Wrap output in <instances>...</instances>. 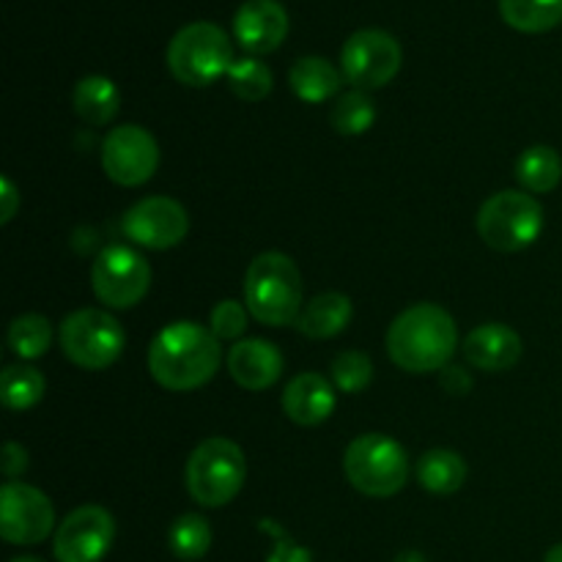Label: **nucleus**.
I'll use <instances>...</instances> for the list:
<instances>
[{
    "mask_svg": "<svg viewBox=\"0 0 562 562\" xmlns=\"http://www.w3.org/2000/svg\"><path fill=\"white\" fill-rule=\"evenodd\" d=\"M417 481L431 494H456L467 481V464L453 450H428L417 461Z\"/></svg>",
    "mask_w": 562,
    "mask_h": 562,
    "instance_id": "4be33fe9",
    "label": "nucleus"
},
{
    "mask_svg": "<svg viewBox=\"0 0 562 562\" xmlns=\"http://www.w3.org/2000/svg\"><path fill=\"white\" fill-rule=\"evenodd\" d=\"M49 344H53V327L38 313H25V316H16L11 322L9 349L20 360H38V357L47 355Z\"/></svg>",
    "mask_w": 562,
    "mask_h": 562,
    "instance_id": "a878e982",
    "label": "nucleus"
},
{
    "mask_svg": "<svg viewBox=\"0 0 562 562\" xmlns=\"http://www.w3.org/2000/svg\"><path fill=\"white\" fill-rule=\"evenodd\" d=\"M543 562H562V543H558V547L549 549L547 558H543Z\"/></svg>",
    "mask_w": 562,
    "mask_h": 562,
    "instance_id": "e433bc0d",
    "label": "nucleus"
},
{
    "mask_svg": "<svg viewBox=\"0 0 562 562\" xmlns=\"http://www.w3.org/2000/svg\"><path fill=\"white\" fill-rule=\"evenodd\" d=\"M283 412L296 426H318L335 412V390L327 376L305 371L285 384Z\"/></svg>",
    "mask_w": 562,
    "mask_h": 562,
    "instance_id": "a211bd4d",
    "label": "nucleus"
},
{
    "mask_svg": "<svg viewBox=\"0 0 562 562\" xmlns=\"http://www.w3.org/2000/svg\"><path fill=\"white\" fill-rule=\"evenodd\" d=\"M261 530L272 532L274 536V552L267 562H313L311 552H307V549H302L300 543L291 541L289 532L280 530L274 521H261Z\"/></svg>",
    "mask_w": 562,
    "mask_h": 562,
    "instance_id": "2f4dec72",
    "label": "nucleus"
},
{
    "mask_svg": "<svg viewBox=\"0 0 562 562\" xmlns=\"http://www.w3.org/2000/svg\"><path fill=\"white\" fill-rule=\"evenodd\" d=\"M395 562H426V558H423L420 552H404L395 558Z\"/></svg>",
    "mask_w": 562,
    "mask_h": 562,
    "instance_id": "c9c22d12",
    "label": "nucleus"
},
{
    "mask_svg": "<svg viewBox=\"0 0 562 562\" xmlns=\"http://www.w3.org/2000/svg\"><path fill=\"white\" fill-rule=\"evenodd\" d=\"M102 168L121 187H140L157 173L159 146L148 130L124 124L110 130L102 143Z\"/></svg>",
    "mask_w": 562,
    "mask_h": 562,
    "instance_id": "9b49d317",
    "label": "nucleus"
},
{
    "mask_svg": "<svg viewBox=\"0 0 562 562\" xmlns=\"http://www.w3.org/2000/svg\"><path fill=\"white\" fill-rule=\"evenodd\" d=\"M91 285L102 305L113 307V311H126V307H135L148 294L151 267L132 247H108L93 261Z\"/></svg>",
    "mask_w": 562,
    "mask_h": 562,
    "instance_id": "9d476101",
    "label": "nucleus"
},
{
    "mask_svg": "<svg viewBox=\"0 0 562 562\" xmlns=\"http://www.w3.org/2000/svg\"><path fill=\"white\" fill-rule=\"evenodd\" d=\"M170 552L176 554L179 560H201L206 558L209 547H212V527L203 516L198 514H184L173 521L170 527Z\"/></svg>",
    "mask_w": 562,
    "mask_h": 562,
    "instance_id": "cd10ccee",
    "label": "nucleus"
},
{
    "mask_svg": "<svg viewBox=\"0 0 562 562\" xmlns=\"http://www.w3.org/2000/svg\"><path fill=\"white\" fill-rule=\"evenodd\" d=\"M521 351L525 346L519 333H514L508 324H481L464 338L467 362L488 373L510 371L521 360Z\"/></svg>",
    "mask_w": 562,
    "mask_h": 562,
    "instance_id": "f3484780",
    "label": "nucleus"
},
{
    "mask_svg": "<svg viewBox=\"0 0 562 562\" xmlns=\"http://www.w3.org/2000/svg\"><path fill=\"white\" fill-rule=\"evenodd\" d=\"M245 305L267 327H289L302 313V274L285 252H261L245 278Z\"/></svg>",
    "mask_w": 562,
    "mask_h": 562,
    "instance_id": "7ed1b4c3",
    "label": "nucleus"
},
{
    "mask_svg": "<svg viewBox=\"0 0 562 562\" xmlns=\"http://www.w3.org/2000/svg\"><path fill=\"white\" fill-rule=\"evenodd\" d=\"M44 390H47V382L31 366H9L3 371V379H0V398L14 412H25L36 406L44 398Z\"/></svg>",
    "mask_w": 562,
    "mask_h": 562,
    "instance_id": "393cba45",
    "label": "nucleus"
},
{
    "mask_svg": "<svg viewBox=\"0 0 562 562\" xmlns=\"http://www.w3.org/2000/svg\"><path fill=\"white\" fill-rule=\"evenodd\" d=\"M439 382H442L445 393H450V395H467L472 390V376L459 366L442 368V376H439Z\"/></svg>",
    "mask_w": 562,
    "mask_h": 562,
    "instance_id": "72a5a7b5",
    "label": "nucleus"
},
{
    "mask_svg": "<svg viewBox=\"0 0 562 562\" xmlns=\"http://www.w3.org/2000/svg\"><path fill=\"white\" fill-rule=\"evenodd\" d=\"M220 368V338L195 322H173L148 346V371L170 393L203 387Z\"/></svg>",
    "mask_w": 562,
    "mask_h": 562,
    "instance_id": "f257e3e1",
    "label": "nucleus"
},
{
    "mask_svg": "<svg viewBox=\"0 0 562 562\" xmlns=\"http://www.w3.org/2000/svg\"><path fill=\"white\" fill-rule=\"evenodd\" d=\"M55 508L49 497L27 483L9 481L0 488V536L16 547L42 543L53 532Z\"/></svg>",
    "mask_w": 562,
    "mask_h": 562,
    "instance_id": "f8f14e48",
    "label": "nucleus"
},
{
    "mask_svg": "<svg viewBox=\"0 0 562 562\" xmlns=\"http://www.w3.org/2000/svg\"><path fill=\"white\" fill-rule=\"evenodd\" d=\"M187 231H190V217L184 206L168 195L143 198L124 214V234L148 250L176 247L184 241Z\"/></svg>",
    "mask_w": 562,
    "mask_h": 562,
    "instance_id": "4468645a",
    "label": "nucleus"
},
{
    "mask_svg": "<svg viewBox=\"0 0 562 562\" xmlns=\"http://www.w3.org/2000/svg\"><path fill=\"white\" fill-rule=\"evenodd\" d=\"M456 349H459V329L453 316L434 302L406 307L390 324L387 355L406 373L442 371Z\"/></svg>",
    "mask_w": 562,
    "mask_h": 562,
    "instance_id": "f03ea898",
    "label": "nucleus"
},
{
    "mask_svg": "<svg viewBox=\"0 0 562 562\" xmlns=\"http://www.w3.org/2000/svg\"><path fill=\"white\" fill-rule=\"evenodd\" d=\"M398 38L379 27H362L346 38L340 49V71L357 91H376L384 88L401 71Z\"/></svg>",
    "mask_w": 562,
    "mask_h": 562,
    "instance_id": "1a4fd4ad",
    "label": "nucleus"
},
{
    "mask_svg": "<svg viewBox=\"0 0 562 562\" xmlns=\"http://www.w3.org/2000/svg\"><path fill=\"white\" fill-rule=\"evenodd\" d=\"M228 371L239 387L250 393L269 390L283 376V355L272 340L247 338L228 351Z\"/></svg>",
    "mask_w": 562,
    "mask_h": 562,
    "instance_id": "dca6fc26",
    "label": "nucleus"
},
{
    "mask_svg": "<svg viewBox=\"0 0 562 562\" xmlns=\"http://www.w3.org/2000/svg\"><path fill=\"white\" fill-rule=\"evenodd\" d=\"M245 453L225 437L203 439L187 461V488L203 508H223L245 486Z\"/></svg>",
    "mask_w": 562,
    "mask_h": 562,
    "instance_id": "39448f33",
    "label": "nucleus"
},
{
    "mask_svg": "<svg viewBox=\"0 0 562 562\" xmlns=\"http://www.w3.org/2000/svg\"><path fill=\"white\" fill-rule=\"evenodd\" d=\"M247 329V313L241 307V302L236 300H223L214 305L212 311V333L220 340H236L241 338Z\"/></svg>",
    "mask_w": 562,
    "mask_h": 562,
    "instance_id": "7c9ffc66",
    "label": "nucleus"
},
{
    "mask_svg": "<svg viewBox=\"0 0 562 562\" xmlns=\"http://www.w3.org/2000/svg\"><path fill=\"white\" fill-rule=\"evenodd\" d=\"M0 201H3V217H0V223L9 225L14 220L16 206H20V195H16V187L11 184L9 176L0 179Z\"/></svg>",
    "mask_w": 562,
    "mask_h": 562,
    "instance_id": "f704fd0d",
    "label": "nucleus"
},
{
    "mask_svg": "<svg viewBox=\"0 0 562 562\" xmlns=\"http://www.w3.org/2000/svg\"><path fill=\"white\" fill-rule=\"evenodd\" d=\"M376 121V108H373L371 97L366 91H349L344 97H338V102L329 110V124H333L335 132L346 137L366 135L368 130Z\"/></svg>",
    "mask_w": 562,
    "mask_h": 562,
    "instance_id": "bb28decb",
    "label": "nucleus"
},
{
    "mask_svg": "<svg viewBox=\"0 0 562 562\" xmlns=\"http://www.w3.org/2000/svg\"><path fill=\"white\" fill-rule=\"evenodd\" d=\"M351 316H355V307H351L349 296L338 294V291H327V294L313 296L302 307L300 318H296V329L313 340H327L344 333Z\"/></svg>",
    "mask_w": 562,
    "mask_h": 562,
    "instance_id": "6ab92c4d",
    "label": "nucleus"
},
{
    "mask_svg": "<svg viewBox=\"0 0 562 562\" xmlns=\"http://www.w3.org/2000/svg\"><path fill=\"white\" fill-rule=\"evenodd\" d=\"M225 77H228L231 91L239 99H245V102H261L263 97L272 93L274 86L272 69L263 60L252 58V55L250 58L234 60V66H231Z\"/></svg>",
    "mask_w": 562,
    "mask_h": 562,
    "instance_id": "c85d7f7f",
    "label": "nucleus"
},
{
    "mask_svg": "<svg viewBox=\"0 0 562 562\" xmlns=\"http://www.w3.org/2000/svg\"><path fill=\"white\" fill-rule=\"evenodd\" d=\"M0 467H3V475L9 477V481H16V477L27 470V450L16 442H5Z\"/></svg>",
    "mask_w": 562,
    "mask_h": 562,
    "instance_id": "473e14b6",
    "label": "nucleus"
},
{
    "mask_svg": "<svg viewBox=\"0 0 562 562\" xmlns=\"http://www.w3.org/2000/svg\"><path fill=\"white\" fill-rule=\"evenodd\" d=\"M115 521L102 505H82L60 521L55 532V560L99 562L113 547Z\"/></svg>",
    "mask_w": 562,
    "mask_h": 562,
    "instance_id": "ddd939ff",
    "label": "nucleus"
},
{
    "mask_svg": "<svg viewBox=\"0 0 562 562\" xmlns=\"http://www.w3.org/2000/svg\"><path fill=\"white\" fill-rule=\"evenodd\" d=\"M234 36L245 53L269 55L289 36V14L278 0H247L234 16Z\"/></svg>",
    "mask_w": 562,
    "mask_h": 562,
    "instance_id": "2eb2a0df",
    "label": "nucleus"
},
{
    "mask_svg": "<svg viewBox=\"0 0 562 562\" xmlns=\"http://www.w3.org/2000/svg\"><path fill=\"white\" fill-rule=\"evenodd\" d=\"M543 231V206L532 195L505 190L488 198L477 212V234L492 250L519 252Z\"/></svg>",
    "mask_w": 562,
    "mask_h": 562,
    "instance_id": "0eeeda50",
    "label": "nucleus"
},
{
    "mask_svg": "<svg viewBox=\"0 0 562 562\" xmlns=\"http://www.w3.org/2000/svg\"><path fill=\"white\" fill-rule=\"evenodd\" d=\"M291 91L302 99V102H327L329 97L340 91V82H344V71L335 69L327 58L322 55H305V58L296 60L289 71Z\"/></svg>",
    "mask_w": 562,
    "mask_h": 562,
    "instance_id": "aec40b11",
    "label": "nucleus"
},
{
    "mask_svg": "<svg viewBox=\"0 0 562 562\" xmlns=\"http://www.w3.org/2000/svg\"><path fill=\"white\" fill-rule=\"evenodd\" d=\"M516 179L525 192L547 195L562 179V159L552 146H530L516 162Z\"/></svg>",
    "mask_w": 562,
    "mask_h": 562,
    "instance_id": "5701e85b",
    "label": "nucleus"
},
{
    "mask_svg": "<svg viewBox=\"0 0 562 562\" xmlns=\"http://www.w3.org/2000/svg\"><path fill=\"white\" fill-rule=\"evenodd\" d=\"M60 349L82 371H104L121 357L126 344L119 318L99 307H82L60 322Z\"/></svg>",
    "mask_w": 562,
    "mask_h": 562,
    "instance_id": "6e6552de",
    "label": "nucleus"
},
{
    "mask_svg": "<svg viewBox=\"0 0 562 562\" xmlns=\"http://www.w3.org/2000/svg\"><path fill=\"white\" fill-rule=\"evenodd\" d=\"M344 472L366 497H393L409 481L406 450L387 434H362L346 448Z\"/></svg>",
    "mask_w": 562,
    "mask_h": 562,
    "instance_id": "423d86ee",
    "label": "nucleus"
},
{
    "mask_svg": "<svg viewBox=\"0 0 562 562\" xmlns=\"http://www.w3.org/2000/svg\"><path fill=\"white\" fill-rule=\"evenodd\" d=\"M499 14L519 33H547L562 22V0H499Z\"/></svg>",
    "mask_w": 562,
    "mask_h": 562,
    "instance_id": "b1692460",
    "label": "nucleus"
},
{
    "mask_svg": "<svg viewBox=\"0 0 562 562\" xmlns=\"http://www.w3.org/2000/svg\"><path fill=\"white\" fill-rule=\"evenodd\" d=\"M75 110L86 124L104 126L119 115L121 108V93L113 80L102 75H88L82 77L75 86Z\"/></svg>",
    "mask_w": 562,
    "mask_h": 562,
    "instance_id": "412c9836",
    "label": "nucleus"
},
{
    "mask_svg": "<svg viewBox=\"0 0 562 562\" xmlns=\"http://www.w3.org/2000/svg\"><path fill=\"white\" fill-rule=\"evenodd\" d=\"M329 373H333L335 387L355 395V393H362V390L371 384L373 362L366 351H355V349L340 351V355L333 360V366H329Z\"/></svg>",
    "mask_w": 562,
    "mask_h": 562,
    "instance_id": "c756f323",
    "label": "nucleus"
},
{
    "mask_svg": "<svg viewBox=\"0 0 562 562\" xmlns=\"http://www.w3.org/2000/svg\"><path fill=\"white\" fill-rule=\"evenodd\" d=\"M234 44L214 22H190L168 44V69L181 86H212L234 66Z\"/></svg>",
    "mask_w": 562,
    "mask_h": 562,
    "instance_id": "20e7f679",
    "label": "nucleus"
},
{
    "mask_svg": "<svg viewBox=\"0 0 562 562\" xmlns=\"http://www.w3.org/2000/svg\"><path fill=\"white\" fill-rule=\"evenodd\" d=\"M11 562H42V560H36V558H16V560H11Z\"/></svg>",
    "mask_w": 562,
    "mask_h": 562,
    "instance_id": "4c0bfd02",
    "label": "nucleus"
}]
</instances>
